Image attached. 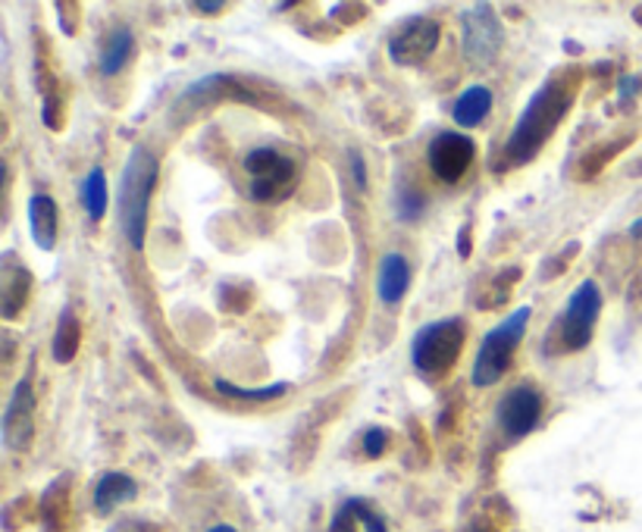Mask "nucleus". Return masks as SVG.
<instances>
[{"label":"nucleus","instance_id":"nucleus-1","mask_svg":"<svg viewBox=\"0 0 642 532\" xmlns=\"http://www.w3.org/2000/svg\"><path fill=\"white\" fill-rule=\"evenodd\" d=\"M577 88H580V73H558L555 79H549L536 91L511 129L508 144H505L508 163L524 166L545 148V141L555 135V129L562 126V119L577 101Z\"/></svg>","mask_w":642,"mask_h":532},{"label":"nucleus","instance_id":"nucleus-2","mask_svg":"<svg viewBox=\"0 0 642 532\" xmlns=\"http://www.w3.org/2000/svg\"><path fill=\"white\" fill-rule=\"evenodd\" d=\"M158 182V157L148 148H133L123 169V186H119V216H123V236L141 251L144 232H148V207H151V191Z\"/></svg>","mask_w":642,"mask_h":532},{"label":"nucleus","instance_id":"nucleus-3","mask_svg":"<svg viewBox=\"0 0 642 532\" xmlns=\"http://www.w3.org/2000/svg\"><path fill=\"white\" fill-rule=\"evenodd\" d=\"M464 339H467L464 319L445 317L436 319V322H427L414 335V342H411V364H414V370L420 372L424 379H429V382L442 379L457 364V357L464 351Z\"/></svg>","mask_w":642,"mask_h":532},{"label":"nucleus","instance_id":"nucleus-4","mask_svg":"<svg viewBox=\"0 0 642 532\" xmlns=\"http://www.w3.org/2000/svg\"><path fill=\"white\" fill-rule=\"evenodd\" d=\"M530 317H533V307H517L511 317H505L499 326H492L482 339L480 351H477V364H474V385L477 389H489L495 385L505 372H508L511 360H514V351L520 345L527 326H530Z\"/></svg>","mask_w":642,"mask_h":532},{"label":"nucleus","instance_id":"nucleus-5","mask_svg":"<svg viewBox=\"0 0 642 532\" xmlns=\"http://www.w3.org/2000/svg\"><path fill=\"white\" fill-rule=\"evenodd\" d=\"M244 173L251 176L248 198L257 204H267L282 188L292 186L298 166L292 157L279 154L276 148H254L244 154Z\"/></svg>","mask_w":642,"mask_h":532},{"label":"nucleus","instance_id":"nucleus-6","mask_svg":"<svg viewBox=\"0 0 642 532\" xmlns=\"http://www.w3.org/2000/svg\"><path fill=\"white\" fill-rule=\"evenodd\" d=\"M599 311H602V292H599V286L592 279L580 282L577 292L570 294L562 319H558L564 351H583L592 342V332H595V322H599Z\"/></svg>","mask_w":642,"mask_h":532},{"label":"nucleus","instance_id":"nucleus-7","mask_svg":"<svg viewBox=\"0 0 642 532\" xmlns=\"http://www.w3.org/2000/svg\"><path fill=\"white\" fill-rule=\"evenodd\" d=\"M461 51H464V60L470 66H489L499 51H502V41H505V31H502V23L499 16L492 13L489 3H477L464 13V35H461Z\"/></svg>","mask_w":642,"mask_h":532},{"label":"nucleus","instance_id":"nucleus-8","mask_svg":"<svg viewBox=\"0 0 642 532\" xmlns=\"http://www.w3.org/2000/svg\"><path fill=\"white\" fill-rule=\"evenodd\" d=\"M474 157H477V141L464 132H439L427 148L429 169L445 186L461 182L464 173L470 169Z\"/></svg>","mask_w":642,"mask_h":532},{"label":"nucleus","instance_id":"nucleus-9","mask_svg":"<svg viewBox=\"0 0 642 532\" xmlns=\"http://www.w3.org/2000/svg\"><path fill=\"white\" fill-rule=\"evenodd\" d=\"M442 28L429 16H411L402 26L392 31L389 38V60L395 66H420L424 60L432 56L436 45H439Z\"/></svg>","mask_w":642,"mask_h":532},{"label":"nucleus","instance_id":"nucleus-10","mask_svg":"<svg viewBox=\"0 0 642 532\" xmlns=\"http://www.w3.org/2000/svg\"><path fill=\"white\" fill-rule=\"evenodd\" d=\"M499 414V426L508 435L511 442L530 435L542 417V395L536 392V385H514L511 392H505V398L499 401L495 407Z\"/></svg>","mask_w":642,"mask_h":532},{"label":"nucleus","instance_id":"nucleus-11","mask_svg":"<svg viewBox=\"0 0 642 532\" xmlns=\"http://www.w3.org/2000/svg\"><path fill=\"white\" fill-rule=\"evenodd\" d=\"M0 432H3V445H7L10 452H23V448H28L32 432H35V395H32V382H28V379H23V382L16 385V392L7 401Z\"/></svg>","mask_w":642,"mask_h":532},{"label":"nucleus","instance_id":"nucleus-12","mask_svg":"<svg viewBox=\"0 0 642 532\" xmlns=\"http://www.w3.org/2000/svg\"><path fill=\"white\" fill-rule=\"evenodd\" d=\"M28 292H32V276L26 266L16 264L13 254L3 257L0 266V314L3 319H16L28 304Z\"/></svg>","mask_w":642,"mask_h":532},{"label":"nucleus","instance_id":"nucleus-13","mask_svg":"<svg viewBox=\"0 0 642 532\" xmlns=\"http://www.w3.org/2000/svg\"><path fill=\"white\" fill-rule=\"evenodd\" d=\"M407 286H411V266H407V257L392 251L379 261V269H376V297L386 304V307H399L407 294Z\"/></svg>","mask_w":642,"mask_h":532},{"label":"nucleus","instance_id":"nucleus-14","mask_svg":"<svg viewBox=\"0 0 642 532\" xmlns=\"http://www.w3.org/2000/svg\"><path fill=\"white\" fill-rule=\"evenodd\" d=\"M28 229H32V241L41 251H51L56 244V201L51 194H32V201H28Z\"/></svg>","mask_w":642,"mask_h":532},{"label":"nucleus","instance_id":"nucleus-15","mask_svg":"<svg viewBox=\"0 0 642 532\" xmlns=\"http://www.w3.org/2000/svg\"><path fill=\"white\" fill-rule=\"evenodd\" d=\"M138 495V482L126 473H104L98 489H95V510L98 514H110L119 505L133 502Z\"/></svg>","mask_w":642,"mask_h":532},{"label":"nucleus","instance_id":"nucleus-16","mask_svg":"<svg viewBox=\"0 0 642 532\" xmlns=\"http://www.w3.org/2000/svg\"><path fill=\"white\" fill-rule=\"evenodd\" d=\"M492 110V91L486 85H470L455 104V123L461 129H474Z\"/></svg>","mask_w":642,"mask_h":532},{"label":"nucleus","instance_id":"nucleus-17","mask_svg":"<svg viewBox=\"0 0 642 532\" xmlns=\"http://www.w3.org/2000/svg\"><path fill=\"white\" fill-rule=\"evenodd\" d=\"M135 48V38H133V28L119 26L110 31V38L104 41V48H101V73L104 76H116V73H123L126 69V63H129V56H133Z\"/></svg>","mask_w":642,"mask_h":532},{"label":"nucleus","instance_id":"nucleus-18","mask_svg":"<svg viewBox=\"0 0 642 532\" xmlns=\"http://www.w3.org/2000/svg\"><path fill=\"white\" fill-rule=\"evenodd\" d=\"M79 339H81L79 319H76V314H73V307H66V311L60 314L54 342H51V354H54L56 364H70V360H76V354H79Z\"/></svg>","mask_w":642,"mask_h":532},{"label":"nucleus","instance_id":"nucleus-19","mask_svg":"<svg viewBox=\"0 0 642 532\" xmlns=\"http://www.w3.org/2000/svg\"><path fill=\"white\" fill-rule=\"evenodd\" d=\"M81 201H85V211H88V216L95 223L104 219V213H108V179H104V169L101 166H95L85 176V182H81Z\"/></svg>","mask_w":642,"mask_h":532},{"label":"nucleus","instance_id":"nucleus-20","mask_svg":"<svg viewBox=\"0 0 642 532\" xmlns=\"http://www.w3.org/2000/svg\"><path fill=\"white\" fill-rule=\"evenodd\" d=\"M214 385L216 392L241 401H273L282 398V395L289 392V382H276V385H264V389H241V385H232V382H226V379H216Z\"/></svg>","mask_w":642,"mask_h":532},{"label":"nucleus","instance_id":"nucleus-21","mask_svg":"<svg viewBox=\"0 0 642 532\" xmlns=\"http://www.w3.org/2000/svg\"><path fill=\"white\" fill-rule=\"evenodd\" d=\"M427 211V201H424V194L420 191H414V188H402L399 191V216L407 219V223H414V219H420Z\"/></svg>","mask_w":642,"mask_h":532},{"label":"nucleus","instance_id":"nucleus-22","mask_svg":"<svg viewBox=\"0 0 642 532\" xmlns=\"http://www.w3.org/2000/svg\"><path fill=\"white\" fill-rule=\"evenodd\" d=\"M386 448H389V429L374 426V429L364 432V454H367V457H382Z\"/></svg>","mask_w":642,"mask_h":532},{"label":"nucleus","instance_id":"nucleus-23","mask_svg":"<svg viewBox=\"0 0 642 532\" xmlns=\"http://www.w3.org/2000/svg\"><path fill=\"white\" fill-rule=\"evenodd\" d=\"M354 520H357V505H354V502H345L342 510L336 514V520H332L329 532H354Z\"/></svg>","mask_w":642,"mask_h":532},{"label":"nucleus","instance_id":"nucleus-24","mask_svg":"<svg viewBox=\"0 0 642 532\" xmlns=\"http://www.w3.org/2000/svg\"><path fill=\"white\" fill-rule=\"evenodd\" d=\"M357 520L367 527V532H386V523H382V520H379V517H376L374 510L364 505V502H357Z\"/></svg>","mask_w":642,"mask_h":532},{"label":"nucleus","instance_id":"nucleus-25","mask_svg":"<svg viewBox=\"0 0 642 532\" xmlns=\"http://www.w3.org/2000/svg\"><path fill=\"white\" fill-rule=\"evenodd\" d=\"M351 169H354V179H357V188H367V173H364V157L357 151H351Z\"/></svg>","mask_w":642,"mask_h":532},{"label":"nucleus","instance_id":"nucleus-26","mask_svg":"<svg viewBox=\"0 0 642 532\" xmlns=\"http://www.w3.org/2000/svg\"><path fill=\"white\" fill-rule=\"evenodd\" d=\"M457 254L467 261L470 257V223L467 226H461V236H457Z\"/></svg>","mask_w":642,"mask_h":532},{"label":"nucleus","instance_id":"nucleus-27","mask_svg":"<svg viewBox=\"0 0 642 532\" xmlns=\"http://www.w3.org/2000/svg\"><path fill=\"white\" fill-rule=\"evenodd\" d=\"M194 10H198V13H207V16H214V13H223L226 7H223V3H207V0H201V3H194Z\"/></svg>","mask_w":642,"mask_h":532},{"label":"nucleus","instance_id":"nucleus-28","mask_svg":"<svg viewBox=\"0 0 642 532\" xmlns=\"http://www.w3.org/2000/svg\"><path fill=\"white\" fill-rule=\"evenodd\" d=\"M110 532H144V527L141 523H119V527H113Z\"/></svg>","mask_w":642,"mask_h":532},{"label":"nucleus","instance_id":"nucleus-29","mask_svg":"<svg viewBox=\"0 0 642 532\" xmlns=\"http://www.w3.org/2000/svg\"><path fill=\"white\" fill-rule=\"evenodd\" d=\"M630 236H633V239H640L642 241V219H637V223L630 226Z\"/></svg>","mask_w":642,"mask_h":532},{"label":"nucleus","instance_id":"nucleus-30","mask_svg":"<svg viewBox=\"0 0 642 532\" xmlns=\"http://www.w3.org/2000/svg\"><path fill=\"white\" fill-rule=\"evenodd\" d=\"M207 532H239L236 527H229V523H219V527H214V530H207Z\"/></svg>","mask_w":642,"mask_h":532}]
</instances>
